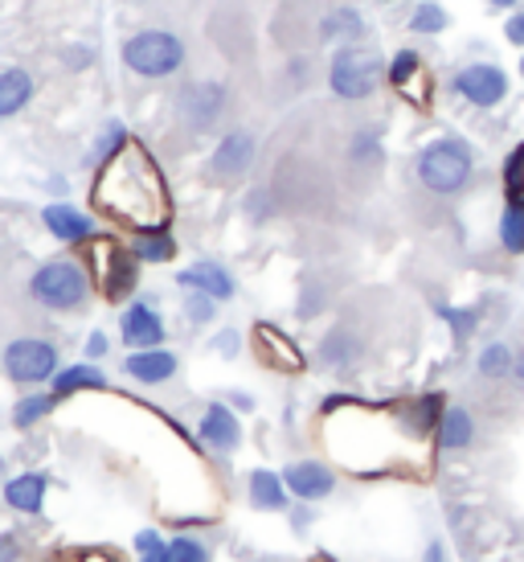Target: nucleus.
I'll return each instance as SVG.
<instances>
[{"label": "nucleus", "mask_w": 524, "mask_h": 562, "mask_svg": "<svg viewBox=\"0 0 524 562\" xmlns=\"http://www.w3.org/2000/svg\"><path fill=\"white\" fill-rule=\"evenodd\" d=\"M521 75H524V58H521Z\"/></svg>", "instance_id": "obj_51"}, {"label": "nucleus", "mask_w": 524, "mask_h": 562, "mask_svg": "<svg viewBox=\"0 0 524 562\" xmlns=\"http://www.w3.org/2000/svg\"><path fill=\"white\" fill-rule=\"evenodd\" d=\"M119 337L127 349H156L164 345V316L152 308V300H132L119 313Z\"/></svg>", "instance_id": "obj_13"}, {"label": "nucleus", "mask_w": 524, "mask_h": 562, "mask_svg": "<svg viewBox=\"0 0 524 562\" xmlns=\"http://www.w3.org/2000/svg\"><path fill=\"white\" fill-rule=\"evenodd\" d=\"M136 255L111 238H99L94 243V276L103 283L107 300H124L136 292Z\"/></svg>", "instance_id": "obj_9"}, {"label": "nucleus", "mask_w": 524, "mask_h": 562, "mask_svg": "<svg viewBox=\"0 0 524 562\" xmlns=\"http://www.w3.org/2000/svg\"><path fill=\"white\" fill-rule=\"evenodd\" d=\"M254 345H259V361L271 366V370H283V374H295L304 370V353L299 345H292V337L275 325H259L254 328Z\"/></svg>", "instance_id": "obj_16"}, {"label": "nucleus", "mask_w": 524, "mask_h": 562, "mask_svg": "<svg viewBox=\"0 0 524 562\" xmlns=\"http://www.w3.org/2000/svg\"><path fill=\"white\" fill-rule=\"evenodd\" d=\"M136 554H139V562H169V542H164L156 530H139Z\"/></svg>", "instance_id": "obj_37"}, {"label": "nucleus", "mask_w": 524, "mask_h": 562, "mask_svg": "<svg viewBox=\"0 0 524 562\" xmlns=\"http://www.w3.org/2000/svg\"><path fill=\"white\" fill-rule=\"evenodd\" d=\"M30 296L49 313H75L91 300V271L75 259H49L33 271Z\"/></svg>", "instance_id": "obj_4"}, {"label": "nucleus", "mask_w": 524, "mask_h": 562, "mask_svg": "<svg viewBox=\"0 0 524 562\" xmlns=\"http://www.w3.org/2000/svg\"><path fill=\"white\" fill-rule=\"evenodd\" d=\"M176 288L205 292V296H214L217 304H226V300L238 296V280L230 276V267H221L217 259H197L193 267H185V271L176 276Z\"/></svg>", "instance_id": "obj_15"}, {"label": "nucleus", "mask_w": 524, "mask_h": 562, "mask_svg": "<svg viewBox=\"0 0 524 562\" xmlns=\"http://www.w3.org/2000/svg\"><path fill=\"white\" fill-rule=\"evenodd\" d=\"M414 177L434 198H459L476 177V148L463 136H434L431 144L418 148Z\"/></svg>", "instance_id": "obj_2"}, {"label": "nucleus", "mask_w": 524, "mask_h": 562, "mask_svg": "<svg viewBox=\"0 0 524 562\" xmlns=\"http://www.w3.org/2000/svg\"><path fill=\"white\" fill-rule=\"evenodd\" d=\"M42 222H46V231L58 243H91L94 238V218L91 214H82V210H75V205H66V202H54L42 210Z\"/></svg>", "instance_id": "obj_17"}, {"label": "nucleus", "mask_w": 524, "mask_h": 562, "mask_svg": "<svg viewBox=\"0 0 524 562\" xmlns=\"http://www.w3.org/2000/svg\"><path fill=\"white\" fill-rule=\"evenodd\" d=\"M46 488H49L46 472H21V476H13V481L4 484V505L16 509V514H42Z\"/></svg>", "instance_id": "obj_20"}, {"label": "nucleus", "mask_w": 524, "mask_h": 562, "mask_svg": "<svg viewBox=\"0 0 524 562\" xmlns=\"http://www.w3.org/2000/svg\"><path fill=\"white\" fill-rule=\"evenodd\" d=\"M58 406V394H30V398H21V403L13 406V427H21V431H30L33 423H42Z\"/></svg>", "instance_id": "obj_32"}, {"label": "nucleus", "mask_w": 524, "mask_h": 562, "mask_svg": "<svg viewBox=\"0 0 524 562\" xmlns=\"http://www.w3.org/2000/svg\"><path fill=\"white\" fill-rule=\"evenodd\" d=\"M58 345L46 337H16L4 345V374L21 382V386H37L58 374Z\"/></svg>", "instance_id": "obj_8"}, {"label": "nucleus", "mask_w": 524, "mask_h": 562, "mask_svg": "<svg viewBox=\"0 0 524 562\" xmlns=\"http://www.w3.org/2000/svg\"><path fill=\"white\" fill-rule=\"evenodd\" d=\"M283 484H287V493H292L295 501L311 505V501L332 497L340 481H337V472L328 469L324 460H292V464L283 469Z\"/></svg>", "instance_id": "obj_11"}, {"label": "nucleus", "mask_w": 524, "mask_h": 562, "mask_svg": "<svg viewBox=\"0 0 524 562\" xmlns=\"http://www.w3.org/2000/svg\"><path fill=\"white\" fill-rule=\"evenodd\" d=\"M107 349H111L107 333H91L87 337V358H107Z\"/></svg>", "instance_id": "obj_41"}, {"label": "nucleus", "mask_w": 524, "mask_h": 562, "mask_svg": "<svg viewBox=\"0 0 524 562\" xmlns=\"http://www.w3.org/2000/svg\"><path fill=\"white\" fill-rule=\"evenodd\" d=\"M512 361H516V353H512L504 341H492V345H483L479 349V358H476V370L479 378H512Z\"/></svg>", "instance_id": "obj_30"}, {"label": "nucleus", "mask_w": 524, "mask_h": 562, "mask_svg": "<svg viewBox=\"0 0 524 562\" xmlns=\"http://www.w3.org/2000/svg\"><path fill=\"white\" fill-rule=\"evenodd\" d=\"M422 562H447V542H426V554H422Z\"/></svg>", "instance_id": "obj_43"}, {"label": "nucleus", "mask_w": 524, "mask_h": 562, "mask_svg": "<svg viewBox=\"0 0 524 562\" xmlns=\"http://www.w3.org/2000/svg\"><path fill=\"white\" fill-rule=\"evenodd\" d=\"M119 58L139 79H172L185 66L189 54L185 42L172 30H139L119 46Z\"/></svg>", "instance_id": "obj_5"}, {"label": "nucleus", "mask_w": 524, "mask_h": 562, "mask_svg": "<svg viewBox=\"0 0 524 562\" xmlns=\"http://www.w3.org/2000/svg\"><path fill=\"white\" fill-rule=\"evenodd\" d=\"M254 157H259V140L250 127H230L221 140H217L214 157H209V172L217 181H242L250 169H254Z\"/></svg>", "instance_id": "obj_10"}, {"label": "nucleus", "mask_w": 524, "mask_h": 562, "mask_svg": "<svg viewBox=\"0 0 524 562\" xmlns=\"http://www.w3.org/2000/svg\"><path fill=\"white\" fill-rule=\"evenodd\" d=\"M226 403L233 406V411H254V398L250 394H242V391H230V398Z\"/></svg>", "instance_id": "obj_44"}, {"label": "nucleus", "mask_w": 524, "mask_h": 562, "mask_svg": "<svg viewBox=\"0 0 524 562\" xmlns=\"http://www.w3.org/2000/svg\"><path fill=\"white\" fill-rule=\"evenodd\" d=\"M447 87L455 99L471 103L476 111H492L509 99V75H504V66H495V63L459 66V70H451Z\"/></svg>", "instance_id": "obj_7"}, {"label": "nucleus", "mask_w": 524, "mask_h": 562, "mask_svg": "<svg viewBox=\"0 0 524 562\" xmlns=\"http://www.w3.org/2000/svg\"><path fill=\"white\" fill-rule=\"evenodd\" d=\"M250 218H254V222L271 218V193H262V189H254V193H250Z\"/></svg>", "instance_id": "obj_40"}, {"label": "nucleus", "mask_w": 524, "mask_h": 562, "mask_svg": "<svg viewBox=\"0 0 524 562\" xmlns=\"http://www.w3.org/2000/svg\"><path fill=\"white\" fill-rule=\"evenodd\" d=\"M66 63L75 66V70H87V66L94 63V49H91V46H82V49H70V58H66Z\"/></svg>", "instance_id": "obj_42"}, {"label": "nucleus", "mask_w": 524, "mask_h": 562, "mask_svg": "<svg viewBox=\"0 0 524 562\" xmlns=\"http://www.w3.org/2000/svg\"><path fill=\"white\" fill-rule=\"evenodd\" d=\"M292 526H295V530H308V526H311V509H295Z\"/></svg>", "instance_id": "obj_46"}, {"label": "nucleus", "mask_w": 524, "mask_h": 562, "mask_svg": "<svg viewBox=\"0 0 524 562\" xmlns=\"http://www.w3.org/2000/svg\"><path fill=\"white\" fill-rule=\"evenodd\" d=\"M447 25H451V13L438 0H418L414 13H410V30L422 33V37H438V33H447Z\"/></svg>", "instance_id": "obj_29"}, {"label": "nucleus", "mask_w": 524, "mask_h": 562, "mask_svg": "<svg viewBox=\"0 0 524 562\" xmlns=\"http://www.w3.org/2000/svg\"><path fill=\"white\" fill-rule=\"evenodd\" d=\"M495 235H500L504 255H524V198H509V202H504V214H500Z\"/></svg>", "instance_id": "obj_28"}, {"label": "nucleus", "mask_w": 524, "mask_h": 562, "mask_svg": "<svg viewBox=\"0 0 524 562\" xmlns=\"http://www.w3.org/2000/svg\"><path fill=\"white\" fill-rule=\"evenodd\" d=\"M217 316V300L205 292H185V321L189 325H209Z\"/></svg>", "instance_id": "obj_36"}, {"label": "nucleus", "mask_w": 524, "mask_h": 562, "mask_svg": "<svg viewBox=\"0 0 524 562\" xmlns=\"http://www.w3.org/2000/svg\"><path fill=\"white\" fill-rule=\"evenodd\" d=\"M512 378L524 386V353H516V361H512Z\"/></svg>", "instance_id": "obj_48"}, {"label": "nucleus", "mask_w": 524, "mask_h": 562, "mask_svg": "<svg viewBox=\"0 0 524 562\" xmlns=\"http://www.w3.org/2000/svg\"><path fill=\"white\" fill-rule=\"evenodd\" d=\"M33 75L30 70H21V66H9V70H0V120H13L21 111L33 103Z\"/></svg>", "instance_id": "obj_22"}, {"label": "nucleus", "mask_w": 524, "mask_h": 562, "mask_svg": "<svg viewBox=\"0 0 524 562\" xmlns=\"http://www.w3.org/2000/svg\"><path fill=\"white\" fill-rule=\"evenodd\" d=\"M434 443L438 452H463L476 443V419L467 406H443L438 415V427H434Z\"/></svg>", "instance_id": "obj_18"}, {"label": "nucleus", "mask_w": 524, "mask_h": 562, "mask_svg": "<svg viewBox=\"0 0 524 562\" xmlns=\"http://www.w3.org/2000/svg\"><path fill=\"white\" fill-rule=\"evenodd\" d=\"M422 75H426V63H422V54H418V49H398V54H394V58L386 63L389 87L406 94L410 103H422V99H418V91H414Z\"/></svg>", "instance_id": "obj_24"}, {"label": "nucleus", "mask_w": 524, "mask_h": 562, "mask_svg": "<svg viewBox=\"0 0 524 562\" xmlns=\"http://www.w3.org/2000/svg\"><path fill=\"white\" fill-rule=\"evenodd\" d=\"M94 205L132 231L169 226V189H164V177L152 165V157L139 144H127L119 157L99 165Z\"/></svg>", "instance_id": "obj_1"}, {"label": "nucleus", "mask_w": 524, "mask_h": 562, "mask_svg": "<svg viewBox=\"0 0 524 562\" xmlns=\"http://www.w3.org/2000/svg\"><path fill=\"white\" fill-rule=\"evenodd\" d=\"M521 0H488V9H500V13H512Z\"/></svg>", "instance_id": "obj_47"}, {"label": "nucleus", "mask_w": 524, "mask_h": 562, "mask_svg": "<svg viewBox=\"0 0 524 562\" xmlns=\"http://www.w3.org/2000/svg\"><path fill=\"white\" fill-rule=\"evenodd\" d=\"M169 562H214V559H209V547L201 538L176 533V538H169Z\"/></svg>", "instance_id": "obj_34"}, {"label": "nucleus", "mask_w": 524, "mask_h": 562, "mask_svg": "<svg viewBox=\"0 0 524 562\" xmlns=\"http://www.w3.org/2000/svg\"><path fill=\"white\" fill-rule=\"evenodd\" d=\"M0 472H4V460H0Z\"/></svg>", "instance_id": "obj_52"}, {"label": "nucleus", "mask_w": 524, "mask_h": 562, "mask_svg": "<svg viewBox=\"0 0 524 562\" xmlns=\"http://www.w3.org/2000/svg\"><path fill=\"white\" fill-rule=\"evenodd\" d=\"M356 358H361V337L344 325L332 328L324 341H320V349H316V361H320L324 370H349Z\"/></svg>", "instance_id": "obj_23"}, {"label": "nucleus", "mask_w": 524, "mask_h": 562, "mask_svg": "<svg viewBox=\"0 0 524 562\" xmlns=\"http://www.w3.org/2000/svg\"><path fill=\"white\" fill-rule=\"evenodd\" d=\"M504 42L524 49V9H512L509 13V21H504Z\"/></svg>", "instance_id": "obj_39"}, {"label": "nucleus", "mask_w": 524, "mask_h": 562, "mask_svg": "<svg viewBox=\"0 0 524 562\" xmlns=\"http://www.w3.org/2000/svg\"><path fill=\"white\" fill-rule=\"evenodd\" d=\"M308 562H337V559H328V554H316V559H308Z\"/></svg>", "instance_id": "obj_50"}, {"label": "nucleus", "mask_w": 524, "mask_h": 562, "mask_svg": "<svg viewBox=\"0 0 524 562\" xmlns=\"http://www.w3.org/2000/svg\"><path fill=\"white\" fill-rule=\"evenodd\" d=\"M247 497L254 509H262V514H278V509H287L292 493H287V484H283V472L254 469L247 481Z\"/></svg>", "instance_id": "obj_21"}, {"label": "nucleus", "mask_w": 524, "mask_h": 562, "mask_svg": "<svg viewBox=\"0 0 524 562\" xmlns=\"http://www.w3.org/2000/svg\"><path fill=\"white\" fill-rule=\"evenodd\" d=\"M500 181H504V198H524V144H516L509 157H504Z\"/></svg>", "instance_id": "obj_35"}, {"label": "nucleus", "mask_w": 524, "mask_h": 562, "mask_svg": "<svg viewBox=\"0 0 524 562\" xmlns=\"http://www.w3.org/2000/svg\"><path fill=\"white\" fill-rule=\"evenodd\" d=\"M49 382H54V394L66 398V394H78V391H103V386H107V374H103L99 366H91V361H78V366L58 370Z\"/></svg>", "instance_id": "obj_25"}, {"label": "nucleus", "mask_w": 524, "mask_h": 562, "mask_svg": "<svg viewBox=\"0 0 524 562\" xmlns=\"http://www.w3.org/2000/svg\"><path fill=\"white\" fill-rule=\"evenodd\" d=\"M365 33H369V21H365V13L353 9V4L328 9V13L320 16V37L332 42V46H353V42H361Z\"/></svg>", "instance_id": "obj_19"}, {"label": "nucleus", "mask_w": 524, "mask_h": 562, "mask_svg": "<svg viewBox=\"0 0 524 562\" xmlns=\"http://www.w3.org/2000/svg\"><path fill=\"white\" fill-rule=\"evenodd\" d=\"M82 562H115V559H111V554H87Z\"/></svg>", "instance_id": "obj_49"}, {"label": "nucleus", "mask_w": 524, "mask_h": 562, "mask_svg": "<svg viewBox=\"0 0 524 562\" xmlns=\"http://www.w3.org/2000/svg\"><path fill=\"white\" fill-rule=\"evenodd\" d=\"M176 370H181V358L172 349H164V345H156V349H132L124 358V374L132 382H139V386H164V382L176 378Z\"/></svg>", "instance_id": "obj_14"}, {"label": "nucleus", "mask_w": 524, "mask_h": 562, "mask_svg": "<svg viewBox=\"0 0 524 562\" xmlns=\"http://www.w3.org/2000/svg\"><path fill=\"white\" fill-rule=\"evenodd\" d=\"M132 255H136V263H169L172 255H176V238L169 235V226H156V231H136L132 238Z\"/></svg>", "instance_id": "obj_26"}, {"label": "nucleus", "mask_w": 524, "mask_h": 562, "mask_svg": "<svg viewBox=\"0 0 524 562\" xmlns=\"http://www.w3.org/2000/svg\"><path fill=\"white\" fill-rule=\"evenodd\" d=\"M386 79V63H381V54L369 46H337V54L328 58V87L337 99L344 103H361V99H373L377 87Z\"/></svg>", "instance_id": "obj_3"}, {"label": "nucleus", "mask_w": 524, "mask_h": 562, "mask_svg": "<svg viewBox=\"0 0 524 562\" xmlns=\"http://www.w3.org/2000/svg\"><path fill=\"white\" fill-rule=\"evenodd\" d=\"M386 157V136H381V127H356L353 136H349V160L361 165V169H377Z\"/></svg>", "instance_id": "obj_27"}, {"label": "nucleus", "mask_w": 524, "mask_h": 562, "mask_svg": "<svg viewBox=\"0 0 524 562\" xmlns=\"http://www.w3.org/2000/svg\"><path fill=\"white\" fill-rule=\"evenodd\" d=\"M214 353L217 358H238V353H242V337H238L233 328H221L214 337Z\"/></svg>", "instance_id": "obj_38"}, {"label": "nucleus", "mask_w": 524, "mask_h": 562, "mask_svg": "<svg viewBox=\"0 0 524 562\" xmlns=\"http://www.w3.org/2000/svg\"><path fill=\"white\" fill-rule=\"evenodd\" d=\"M197 436L214 452H238L247 431H242V419H238V411L230 403H209L197 419Z\"/></svg>", "instance_id": "obj_12"}, {"label": "nucleus", "mask_w": 524, "mask_h": 562, "mask_svg": "<svg viewBox=\"0 0 524 562\" xmlns=\"http://www.w3.org/2000/svg\"><path fill=\"white\" fill-rule=\"evenodd\" d=\"M127 144H132V136H127V127L119 124V120H111L103 132H99V140H94V153H91V160L94 165H107L111 157H119Z\"/></svg>", "instance_id": "obj_33"}, {"label": "nucleus", "mask_w": 524, "mask_h": 562, "mask_svg": "<svg viewBox=\"0 0 524 562\" xmlns=\"http://www.w3.org/2000/svg\"><path fill=\"white\" fill-rule=\"evenodd\" d=\"M434 313H438V321H447L451 337H455L459 345H467L471 337H476V328H479V308H455V304H438Z\"/></svg>", "instance_id": "obj_31"}, {"label": "nucleus", "mask_w": 524, "mask_h": 562, "mask_svg": "<svg viewBox=\"0 0 524 562\" xmlns=\"http://www.w3.org/2000/svg\"><path fill=\"white\" fill-rule=\"evenodd\" d=\"M230 108V87L205 79V82H189L176 94V124L193 132V136H205L221 124V115Z\"/></svg>", "instance_id": "obj_6"}, {"label": "nucleus", "mask_w": 524, "mask_h": 562, "mask_svg": "<svg viewBox=\"0 0 524 562\" xmlns=\"http://www.w3.org/2000/svg\"><path fill=\"white\" fill-rule=\"evenodd\" d=\"M16 554H21V550H16L13 538H0V562H16Z\"/></svg>", "instance_id": "obj_45"}]
</instances>
